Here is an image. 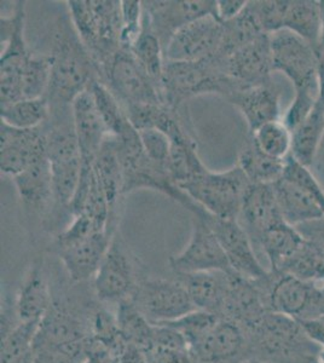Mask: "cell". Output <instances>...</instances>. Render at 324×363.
I'll list each match as a JSON object with an SVG mask.
<instances>
[{
	"instance_id": "6da1fadb",
	"label": "cell",
	"mask_w": 324,
	"mask_h": 363,
	"mask_svg": "<svg viewBox=\"0 0 324 363\" xmlns=\"http://www.w3.org/2000/svg\"><path fill=\"white\" fill-rule=\"evenodd\" d=\"M51 80L46 99L50 109L72 107L74 99L99 80V68L79 37L68 10L55 21Z\"/></svg>"
},
{
	"instance_id": "7a4b0ae2",
	"label": "cell",
	"mask_w": 324,
	"mask_h": 363,
	"mask_svg": "<svg viewBox=\"0 0 324 363\" xmlns=\"http://www.w3.org/2000/svg\"><path fill=\"white\" fill-rule=\"evenodd\" d=\"M274 72H281L294 86L296 96L284 118L291 133L308 116L320 92V63L310 44L289 30L270 34Z\"/></svg>"
},
{
	"instance_id": "3957f363",
	"label": "cell",
	"mask_w": 324,
	"mask_h": 363,
	"mask_svg": "<svg viewBox=\"0 0 324 363\" xmlns=\"http://www.w3.org/2000/svg\"><path fill=\"white\" fill-rule=\"evenodd\" d=\"M238 89L242 87L225 74L219 58L185 62L164 61L161 79L162 101L177 111L184 109L186 102L197 96L218 95L228 99Z\"/></svg>"
},
{
	"instance_id": "277c9868",
	"label": "cell",
	"mask_w": 324,
	"mask_h": 363,
	"mask_svg": "<svg viewBox=\"0 0 324 363\" xmlns=\"http://www.w3.org/2000/svg\"><path fill=\"white\" fill-rule=\"evenodd\" d=\"M114 138L123 169L125 196L135 190L150 189L167 195L194 216L200 215L205 211L173 183L167 169H161L147 157L140 142V133L132 124L119 137Z\"/></svg>"
},
{
	"instance_id": "5b68a950",
	"label": "cell",
	"mask_w": 324,
	"mask_h": 363,
	"mask_svg": "<svg viewBox=\"0 0 324 363\" xmlns=\"http://www.w3.org/2000/svg\"><path fill=\"white\" fill-rule=\"evenodd\" d=\"M67 10L97 66L121 48V1L68 0Z\"/></svg>"
},
{
	"instance_id": "8992f818",
	"label": "cell",
	"mask_w": 324,
	"mask_h": 363,
	"mask_svg": "<svg viewBox=\"0 0 324 363\" xmlns=\"http://www.w3.org/2000/svg\"><path fill=\"white\" fill-rule=\"evenodd\" d=\"M247 338L250 357L267 363H291L320 349L305 335L296 318L275 311H269Z\"/></svg>"
},
{
	"instance_id": "52a82bcc",
	"label": "cell",
	"mask_w": 324,
	"mask_h": 363,
	"mask_svg": "<svg viewBox=\"0 0 324 363\" xmlns=\"http://www.w3.org/2000/svg\"><path fill=\"white\" fill-rule=\"evenodd\" d=\"M250 182L238 165L223 172L197 176L181 186V190L210 215L224 219H238Z\"/></svg>"
},
{
	"instance_id": "ba28073f",
	"label": "cell",
	"mask_w": 324,
	"mask_h": 363,
	"mask_svg": "<svg viewBox=\"0 0 324 363\" xmlns=\"http://www.w3.org/2000/svg\"><path fill=\"white\" fill-rule=\"evenodd\" d=\"M250 6L264 33L289 30L316 50L320 43V1L315 0H253Z\"/></svg>"
},
{
	"instance_id": "9c48e42d",
	"label": "cell",
	"mask_w": 324,
	"mask_h": 363,
	"mask_svg": "<svg viewBox=\"0 0 324 363\" xmlns=\"http://www.w3.org/2000/svg\"><path fill=\"white\" fill-rule=\"evenodd\" d=\"M99 82L109 89L123 108L133 104H164L160 85L149 77L131 50L120 48L108 58L99 67Z\"/></svg>"
},
{
	"instance_id": "30bf717a",
	"label": "cell",
	"mask_w": 324,
	"mask_h": 363,
	"mask_svg": "<svg viewBox=\"0 0 324 363\" xmlns=\"http://www.w3.org/2000/svg\"><path fill=\"white\" fill-rule=\"evenodd\" d=\"M144 279L138 257L133 255L120 231H116L92 280L96 297L103 303L119 304L132 297Z\"/></svg>"
},
{
	"instance_id": "8fae6325",
	"label": "cell",
	"mask_w": 324,
	"mask_h": 363,
	"mask_svg": "<svg viewBox=\"0 0 324 363\" xmlns=\"http://www.w3.org/2000/svg\"><path fill=\"white\" fill-rule=\"evenodd\" d=\"M26 1L18 0L10 16H1V44L5 48L0 56V107L21 101L18 77L33 57L26 42Z\"/></svg>"
},
{
	"instance_id": "7c38bea8",
	"label": "cell",
	"mask_w": 324,
	"mask_h": 363,
	"mask_svg": "<svg viewBox=\"0 0 324 363\" xmlns=\"http://www.w3.org/2000/svg\"><path fill=\"white\" fill-rule=\"evenodd\" d=\"M131 301L152 325L176 321L197 310L184 286L177 279L145 277L132 294Z\"/></svg>"
},
{
	"instance_id": "4fadbf2b",
	"label": "cell",
	"mask_w": 324,
	"mask_h": 363,
	"mask_svg": "<svg viewBox=\"0 0 324 363\" xmlns=\"http://www.w3.org/2000/svg\"><path fill=\"white\" fill-rule=\"evenodd\" d=\"M169 262L174 274L234 272L217 236L202 216H194L188 244L179 253L169 257Z\"/></svg>"
},
{
	"instance_id": "5bb4252c",
	"label": "cell",
	"mask_w": 324,
	"mask_h": 363,
	"mask_svg": "<svg viewBox=\"0 0 324 363\" xmlns=\"http://www.w3.org/2000/svg\"><path fill=\"white\" fill-rule=\"evenodd\" d=\"M142 3L144 18L159 38L164 54L179 29L202 17L218 18L216 0H149Z\"/></svg>"
},
{
	"instance_id": "9a60e30c",
	"label": "cell",
	"mask_w": 324,
	"mask_h": 363,
	"mask_svg": "<svg viewBox=\"0 0 324 363\" xmlns=\"http://www.w3.org/2000/svg\"><path fill=\"white\" fill-rule=\"evenodd\" d=\"M196 216H202L213 230L233 272L248 280H262L267 277L269 270L258 259L255 245L238 219L218 218L206 211Z\"/></svg>"
},
{
	"instance_id": "2e32d148",
	"label": "cell",
	"mask_w": 324,
	"mask_h": 363,
	"mask_svg": "<svg viewBox=\"0 0 324 363\" xmlns=\"http://www.w3.org/2000/svg\"><path fill=\"white\" fill-rule=\"evenodd\" d=\"M258 281L263 287L270 311L288 315L296 320L315 316L317 292L311 284L286 272L270 270L267 277Z\"/></svg>"
},
{
	"instance_id": "e0dca14e",
	"label": "cell",
	"mask_w": 324,
	"mask_h": 363,
	"mask_svg": "<svg viewBox=\"0 0 324 363\" xmlns=\"http://www.w3.org/2000/svg\"><path fill=\"white\" fill-rule=\"evenodd\" d=\"M223 22L217 17L199 18L179 29L164 50V61L185 62L213 57L222 45Z\"/></svg>"
},
{
	"instance_id": "ac0fdd59",
	"label": "cell",
	"mask_w": 324,
	"mask_h": 363,
	"mask_svg": "<svg viewBox=\"0 0 324 363\" xmlns=\"http://www.w3.org/2000/svg\"><path fill=\"white\" fill-rule=\"evenodd\" d=\"M46 155L44 125L32 130L13 128L1 121L0 125V171L9 177H16L28 166Z\"/></svg>"
},
{
	"instance_id": "d6986e66",
	"label": "cell",
	"mask_w": 324,
	"mask_h": 363,
	"mask_svg": "<svg viewBox=\"0 0 324 363\" xmlns=\"http://www.w3.org/2000/svg\"><path fill=\"white\" fill-rule=\"evenodd\" d=\"M190 352L196 363L242 362L248 359V338L236 322L220 318L202 338L194 342Z\"/></svg>"
},
{
	"instance_id": "ffe728a7",
	"label": "cell",
	"mask_w": 324,
	"mask_h": 363,
	"mask_svg": "<svg viewBox=\"0 0 324 363\" xmlns=\"http://www.w3.org/2000/svg\"><path fill=\"white\" fill-rule=\"evenodd\" d=\"M222 61L225 74L241 87L258 86L274 82L270 34L259 35Z\"/></svg>"
},
{
	"instance_id": "44dd1931",
	"label": "cell",
	"mask_w": 324,
	"mask_h": 363,
	"mask_svg": "<svg viewBox=\"0 0 324 363\" xmlns=\"http://www.w3.org/2000/svg\"><path fill=\"white\" fill-rule=\"evenodd\" d=\"M270 310L263 287L258 280H248L236 272L229 275L223 306V318L236 322L245 332L250 333L262 322Z\"/></svg>"
},
{
	"instance_id": "7402d4cb",
	"label": "cell",
	"mask_w": 324,
	"mask_h": 363,
	"mask_svg": "<svg viewBox=\"0 0 324 363\" xmlns=\"http://www.w3.org/2000/svg\"><path fill=\"white\" fill-rule=\"evenodd\" d=\"M89 338V328L78 315L62 303H52L49 313L41 320L35 349L37 351L63 350Z\"/></svg>"
},
{
	"instance_id": "603a6c76",
	"label": "cell",
	"mask_w": 324,
	"mask_h": 363,
	"mask_svg": "<svg viewBox=\"0 0 324 363\" xmlns=\"http://www.w3.org/2000/svg\"><path fill=\"white\" fill-rule=\"evenodd\" d=\"M238 219L255 246L267 229L284 222L274 184H250Z\"/></svg>"
},
{
	"instance_id": "cb8c5ba5",
	"label": "cell",
	"mask_w": 324,
	"mask_h": 363,
	"mask_svg": "<svg viewBox=\"0 0 324 363\" xmlns=\"http://www.w3.org/2000/svg\"><path fill=\"white\" fill-rule=\"evenodd\" d=\"M115 233H99L78 244L58 250V256L70 280L75 284L94 280Z\"/></svg>"
},
{
	"instance_id": "d4e9b609",
	"label": "cell",
	"mask_w": 324,
	"mask_h": 363,
	"mask_svg": "<svg viewBox=\"0 0 324 363\" xmlns=\"http://www.w3.org/2000/svg\"><path fill=\"white\" fill-rule=\"evenodd\" d=\"M75 133L82 152V166H94L104 140L109 136L107 126L96 107L90 90L84 91L72 104Z\"/></svg>"
},
{
	"instance_id": "484cf974",
	"label": "cell",
	"mask_w": 324,
	"mask_h": 363,
	"mask_svg": "<svg viewBox=\"0 0 324 363\" xmlns=\"http://www.w3.org/2000/svg\"><path fill=\"white\" fill-rule=\"evenodd\" d=\"M226 101L242 114L250 135L260 126L279 120V89L275 82L243 87L235 91Z\"/></svg>"
},
{
	"instance_id": "4316f807",
	"label": "cell",
	"mask_w": 324,
	"mask_h": 363,
	"mask_svg": "<svg viewBox=\"0 0 324 363\" xmlns=\"http://www.w3.org/2000/svg\"><path fill=\"white\" fill-rule=\"evenodd\" d=\"M52 303V294L43 260H35L26 274L15 297L18 320L21 322L41 321L49 313Z\"/></svg>"
},
{
	"instance_id": "83f0119b",
	"label": "cell",
	"mask_w": 324,
	"mask_h": 363,
	"mask_svg": "<svg viewBox=\"0 0 324 363\" xmlns=\"http://www.w3.org/2000/svg\"><path fill=\"white\" fill-rule=\"evenodd\" d=\"M318 58V57H317ZM320 63V92L304 121L293 131L291 155L304 164H313L318 150L322 148L324 138V57L318 58Z\"/></svg>"
},
{
	"instance_id": "f1b7e54d",
	"label": "cell",
	"mask_w": 324,
	"mask_h": 363,
	"mask_svg": "<svg viewBox=\"0 0 324 363\" xmlns=\"http://www.w3.org/2000/svg\"><path fill=\"white\" fill-rule=\"evenodd\" d=\"M230 274L224 272L176 274V279L184 286L197 310L208 311L222 318Z\"/></svg>"
},
{
	"instance_id": "f546056e",
	"label": "cell",
	"mask_w": 324,
	"mask_h": 363,
	"mask_svg": "<svg viewBox=\"0 0 324 363\" xmlns=\"http://www.w3.org/2000/svg\"><path fill=\"white\" fill-rule=\"evenodd\" d=\"M171 140L169 174L179 189L185 183L207 171L197 154V143L194 137L193 125H184L174 130L169 136Z\"/></svg>"
},
{
	"instance_id": "4dcf8cb0",
	"label": "cell",
	"mask_w": 324,
	"mask_h": 363,
	"mask_svg": "<svg viewBox=\"0 0 324 363\" xmlns=\"http://www.w3.org/2000/svg\"><path fill=\"white\" fill-rule=\"evenodd\" d=\"M94 169L109 203L111 224L118 227L120 206L125 195L123 169L116 152L114 137L108 136L104 140L94 162Z\"/></svg>"
},
{
	"instance_id": "1f68e13d",
	"label": "cell",
	"mask_w": 324,
	"mask_h": 363,
	"mask_svg": "<svg viewBox=\"0 0 324 363\" xmlns=\"http://www.w3.org/2000/svg\"><path fill=\"white\" fill-rule=\"evenodd\" d=\"M17 193L26 208L51 211L52 208V174L48 157H41L13 178Z\"/></svg>"
},
{
	"instance_id": "d6a6232c",
	"label": "cell",
	"mask_w": 324,
	"mask_h": 363,
	"mask_svg": "<svg viewBox=\"0 0 324 363\" xmlns=\"http://www.w3.org/2000/svg\"><path fill=\"white\" fill-rule=\"evenodd\" d=\"M279 212L291 227L324 218V212L315 199L294 183L279 178L274 183Z\"/></svg>"
},
{
	"instance_id": "836d02e7",
	"label": "cell",
	"mask_w": 324,
	"mask_h": 363,
	"mask_svg": "<svg viewBox=\"0 0 324 363\" xmlns=\"http://www.w3.org/2000/svg\"><path fill=\"white\" fill-rule=\"evenodd\" d=\"M304 245L305 239L300 231L284 220L267 229L255 247L260 248L267 256L269 270L279 272Z\"/></svg>"
},
{
	"instance_id": "e575fe53",
	"label": "cell",
	"mask_w": 324,
	"mask_h": 363,
	"mask_svg": "<svg viewBox=\"0 0 324 363\" xmlns=\"http://www.w3.org/2000/svg\"><path fill=\"white\" fill-rule=\"evenodd\" d=\"M284 161L265 155L250 137L238 153L236 165L242 169L250 184H274L284 174Z\"/></svg>"
},
{
	"instance_id": "d590c367",
	"label": "cell",
	"mask_w": 324,
	"mask_h": 363,
	"mask_svg": "<svg viewBox=\"0 0 324 363\" xmlns=\"http://www.w3.org/2000/svg\"><path fill=\"white\" fill-rule=\"evenodd\" d=\"M40 322H20L1 335V363L34 362L38 355L35 338Z\"/></svg>"
},
{
	"instance_id": "8d00e7d4",
	"label": "cell",
	"mask_w": 324,
	"mask_h": 363,
	"mask_svg": "<svg viewBox=\"0 0 324 363\" xmlns=\"http://www.w3.org/2000/svg\"><path fill=\"white\" fill-rule=\"evenodd\" d=\"M263 33V29L248 1L242 13L235 17L234 20L223 22L222 45L213 57L225 60Z\"/></svg>"
},
{
	"instance_id": "74e56055",
	"label": "cell",
	"mask_w": 324,
	"mask_h": 363,
	"mask_svg": "<svg viewBox=\"0 0 324 363\" xmlns=\"http://www.w3.org/2000/svg\"><path fill=\"white\" fill-rule=\"evenodd\" d=\"M115 318L126 342L148 350L152 345L154 325L140 313L131 298L120 301Z\"/></svg>"
},
{
	"instance_id": "f35d334b",
	"label": "cell",
	"mask_w": 324,
	"mask_h": 363,
	"mask_svg": "<svg viewBox=\"0 0 324 363\" xmlns=\"http://www.w3.org/2000/svg\"><path fill=\"white\" fill-rule=\"evenodd\" d=\"M50 106L46 97L22 99L0 107V118L5 124L21 130L40 128L49 120Z\"/></svg>"
},
{
	"instance_id": "ab89813d",
	"label": "cell",
	"mask_w": 324,
	"mask_h": 363,
	"mask_svg": "<svg viewBox=\"0 0 324 363\" xmlns=\"http://www.w3.org/2000/svg\"><path fill=\"white\" fill-rule=\"evenodd\" d=\"M250 138L260 152L276 160H286L291 154L293 133L284 120H276L260 126Z\"/></svg>"
},
{
	"instance_id": "60d3db41",
	"label": "cell",
	"mask_w": 324,
	"mask_h": 363,
	"mask_svg": "<svg viewBox=\"0 0 324 363\" xmlns=\"http://www.w3.org/2000/svg\"><path fill=\"white\" fill-rule=\"evenodd\" d=\"M132 54L148 73L149 77L161 87V79L164 74V48L159 38L156 37L143 13V29L138 39L131 48Z\"/></svg>"
},
{
	"instance_id": "b9f144b4",
	"label": "cell",
	"mask_w": 324,
	"mask_h": 363,
	"mask_svg": "<svg viewBox=\"0 0 324 363\" xmlns=\"http://www.w3.org/2000/svg\"><path fill=\"white\" fill-rule=\"evenodd\" d=\"M89 90L94 96L96 107L107 126L109 136L119 137L131 125L123 106L99 80L91 84Z\"/></svg>"
},
{
	"instance_id": "7bdbcfd3",
	"label": "cell",
	"mask_w": 324,
	"mask_h": 363,
	"mask_svg": "<svg viewBox=\"0 0 324 363\" xmlns=\"http://www.w3.org/2000/svg\"><path fill=\"white\" fill-rule=\"evenodd\" d=\"M282 178L305 190L311 198L316 200L317 203L324 212V190L320 182L317 181L315 174L310 171V167L301 164L291 154L284 161Z\"/></svg>"
},
{
	"instance_id": "ee69618b",
	"label": "cell",
	"mask_w": 324,
	"mask_h": 363,
	"mask_svg": "<svg viewBox=\"0 0 324 363\" xmlns=\"http://www.w3.org/2000/svg\"><path fill=\"white\" fill-rule=\"evenodd\" d=\"M220 318H219L218 315L212 314L208 311L194 310L176 321L161 323V325H169L177 330H179L189 342L190 347L194 342L202 338Z\"/></svg>"
},
{
	"instance_id": "f6af8a7d",
	"label": "cell",
	"mask_w": 324,
	"mask_h": 363,
	"mask_svg": "<svg viewBox=\"0 0 324 363\" xmlns=\"http://www.w3.org/2000/svg\"><path fill=\"white\" fill-rule=\"evenodd\" d=\"M143 29V3L140 0L121 1V48L131 50Z\"/></svg>"
},
{
	"instance_id": "bcb514c9",
	"label": "cell",
	"mask_w": 324,
	"mask_h": 363,
	"mask_svg": "<svg viewBox=\"0 0 324 363\" xmlns=\"http://www.w3.org/2000/svg\"><path fill=\"white\" fill-rule=\"evenodd\" d=\"M140 133V142L147 157L161 169L169 171L171 140L164 133L156 128H148Z\"/></svg>"
},
{
	"instance_id": "7dc6e473",
	"label": "cell",
	"mask_w": 324,
	"mask_h": 363,
	"mask_svg": "<svg viewBox=\"0 0 324 363\" xmlns=\"http://www.w3.org/2000/svg\"><path fill=\"white\" fill-rule=\"evenodd\" d=\"M144 352L149 363H196L189 349L150 347Z\"/></svg>"
},
{
	"instance_id": "c3c4849f",
	"label": "cell",
	"mask_w": 324,
	"mask_h": 363,
	"mask_svg": "<svg viewBox=\"0 0 324 363\" xmlns=\"http://www.w3.org/2000/svg\"><path fill=\"white\" fill-rule=\"evenodd\" d=\"M296 229L305 241L324 259V218L301 224Z\"/></svg>"
},
{
	"instance_id": "681fc988",
	"label": "cell",
	"mask_w": 324,
	"mask_h": 363,
	"mask_svg": "<svg viewBox=\"0 0 324 363\" xmlns=\"http://www.w3.org/2000/svg\"><path fill=\"white\" fill-rule=\"evenodd\" d=\"M298 321L305 335H308V338L312 342H315L317 347L324 349V315Z\"/></svg>"
},
{
	"instance_id": "f907efd6",
	"label": "cell",
	"mask_w": 324,
	"mask_h": 363,
	"mask_svg": "<svg viewBox=\"0 0 324 363\" xmlns=\"http://www.w3.org/2000/svg\"><path fill=\"white\" fill-rule=\"evenodd\" d=\"M248 1L246 0H217V15L219 21L226 22L234 20L243 13Z\"/></svg>"
},
{
	"instance_id": "816d5d0a",
	"label": "cell",
	"mask_w": 324,
	"mask_h": 363,
	"mask_svg": "<svg viewBox=\"0 0 324 363\" xmlns=\"http://www.w3.org/2000/svg\"><path fill=\"white\" fill-rule=\"evenodd\" d=\"M116 363H149L144 350L128 342L119 355L116 356Z\"/></svg>"
},
{
	"instance_id": "f5cc1de1",
	"label": "cell",
	"mask_w": 324,
	"mask_h": 363,
	"mask_svg": "<svg viewBox=\"0 0 324 363\" xmlns=\"http://www.w3.org/2000/svg\"><path fill=\"white\" fill-rule=\"evenodd\" d=\"M320 18H322V27H320V43H318V45H317L316 55L317 57H324V0L320 1Z\"/></svg>"
},
{
	"instance_id": "db71d44e",
	"label": "cell",
	"mask_w": 324,
	"mask_h": 363,
	"mask_svg": "<svg viewBox=\"0 0 324 363\" xmlns=\"http://www.w3.org/2000/svg\"><path fill=\"white\" fill-rule=\"evenodd\" d=\"M291 363H320L317 359V354L301 356L299 359H294Z\"/></svg>"
},
{
	"instance_id": "11a10c76",
	"label": "cell",
	"mask_w": 324,
	"mask_h": 363,
	"mask_svg": "<svg viewBox=\"0 0 324 363\" xmlns=\"http://www.w3.org/2000/svg\"><path fill=\"white\" fill-rule=\"evenodd\" d=\"M240 363H267L260 361V359H253V357H248V359H243L242 362Z\"/></svg>"
},
{
	"instance_id": "9f6ffc18",
	"label": "cell",
	"mask_w": 324,
	"mask_h": 363,
	"mask_svg": "<svg viewBox=\"0 0 324 363\" xmlns=\"http://www.w3.org/2000/svg\"><path fill=\"white\" fill-rule=\"evenodd\" d=\"M317 359H318V362L324 363V349H320V351L317 352Z\"/></svg>"
},
{
	"instance_id": "6f0895ef",
	"label": "cell",
	"mask_w": 324,
	"mask_h": 363,
	"mask_svg": "<svg viewBox=\"0 0 324 363\" xmlns=\"http://www.w3.org/2000/svg\"><path fill=\"white\" fill-rule=\"evenodd\" d=\"M322 148L324 149V138H323V142H322Z\"/></svg>"
}]
</instances>
